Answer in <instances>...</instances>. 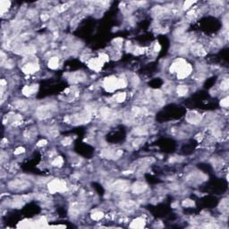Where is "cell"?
Wrapping results in <instances>:
<instances>
[{"label": "cell", "instance_id": "obj_13", "mask_svg": "<svg viewBox=\"0 0 229 229\" xmlns=\"http://www.w3.org/2000/svg\"><path fill=\"white\" fill-rule=\"evenodd\" d=\"M58 65H59V59L56 56H53L49 62V66L51 69H56L58 67Z\"/></svg>", "mask_w": 229, "mask_h": 229}, {"label": "cell", "instance_id": "obj_18", "mask_svg": "<svg viewBox=\"0 0 229 229\" xmlns=\"http://www.w3.org/2000/svg\"><path fill=\"white\" fill-rule=\"evenodd\" d=\"M220 88L222 89V90H227L228 89V80L227 79H225L222 81L221 84H220Z\"/></svg>", "mask_w": 229, "mask_h": 229}, {"label": "cell", "instance_id": "obj_9", "mask_svg": "<svg viewBox=\"0 0 229 229\" xmlns=\"http://www.w3.org/2000/svg\"><path fill=\"white\" fill-rule=\"evenodd\" d=\"M144 226H145V220H144L142 218H137L136 219H134L132 222L130 226L134 227V228H141Z\"/></svg>", "mask_w": 229, "mask_h": 229}, {"label": "cell", "instance_id": "obj_3", "mask_svg": "<svg viewBox=\"0 0 229 229\" xmlns=\"http://www.w3.org/2000/svg\"><path fill=\"white\" fill-rule=\"evenodd\" d=\"M191 72H192V67H191V65H189V64H186V65L176 74L177 78H178L179 80H184V79L187 78V77L191 74Z\"/></svg>", "mask_w": 229, "mask_h": 229}, {"label": "cell", "instance_id": "obj_20", "mask_svg": "<svg viewBox=\"0 0 229 229\" xmlns=\"http://www.w3.org/2000/svg\"><path fill=\"white\" fill-rule=\"evenodd\" d=\"M184 206H186V207H190V206H194V202L191 200H185L183 203Z\"/></svg>", "mask_w": 229, "mask_h": 229}, {"label": "cell", "instance_id": "obj_17", "mask_svg": "<svg viewBox=\"0 0 229 229\" xmlns=\"http://www.w3.org/2000/svg\"><path fill=\"white\" fill-rule=\"evenodd\" d=\"M99 58L101 60V61H102L103 63H105V62L108 61V59H109V56H108V55L106 54V53H100Z\"/></svg>", "mask_w": 229, "mask_h": 229}, {"label": "cell", "instance_id": "obj_24", "mask_svg": "<svg viewBox=\"0 0 229 229\" xmlns=\"http://www.w3.org/2000/svg\"><path fill=\"white\" fill-rule=\"evenodd\" d=\"M71 143H72V139L69 138V137L65 138V139L63 141V144H64V145H69V144H71Z\"/></svg>", "mask_w": 229, "mask_h": 229}, {"label": "cell", "instance_id": "obj_7", "mask_svg": "<svg viewBox=\"0 0 229 229\" xmlns=\"http://www.w3.org/2000/svg\"><path fill=\"white\" fill-rule=\"evenodd\" d=\"M39 69V65L35 63H28L26 64L22 68V71L24 72L25 74H32L35 73L36 71Z\"/></svg>", "mask_w": 229, "mask_h": 229}, {"label": "cell", "instance_id": "obj_16", "mask_svg": "<svg viewBox=\"0 0 229 229\" xmlns=\"http://www.w3.org/2000/svg\"><path fill=\"white\" fill-rule=\"evenodd\" d=\"M63 162H64V160L61 157H56V158H55V159L53 160L52 165L56 166H61L63 165Z\"/></svg>", "mask_w": 229, "mask_h": 229}, {"label": "cell", "instance_id": "obj_23", "mask_svg": "<svg viewBox=\"0 0 229 229\" xmlns=\"http://www.w3.org/2000/svg\"><path fill=\"white\" fill-rule=\"evenodd\" d=\"M24 148H22V147H19V148H17L15 150V155H20V154H22V153H23L24 152Z\"/></svg>", "mask_w": 229, "mask_h": 229}, {"label": "cell", "instance_id": "obj_2", "mask_svg": "<svg viewBox=\"0 0 229 229\" xmlns=\"http://www.w3.org/2000/svg\"><path fill=\"white\" fill-rule=\"evenodd\" d=\"M103 87L107 91H110V92L119 89L118 78H116L115 76H109V77L106 78L103 81Z\"/></svg>", "mask_w": 229, "mask_h": 229}, {"label": "cell", "instance_id": "obj_22", "mask_svg": "<svg viewBox=\"0 0 229 229\" xmlns=\"http://www.w3.org/2000/svg\"><path fill=\"white\" fill-rule=\"evenodd\" d=\"M220 105H221V106L222 107H227L228 106V98L226 97V98H225V99H223L222 100H221V102H220Z\"/></svg>", "mask_w": 229, "mask_h": 229}, {"label": "cell", "instance_id": "obj_19", "mask_svg": "<svg viewBox=\"0 0 229 229\" xmlns=\"http://www.w3.org/2000/svg\"><path fill=\"white\" fill-rule=\"evenodd\" d=\"M160 49H161L160 45H159V43H155L154 46H153V47H152V51H153V52H156V53H157V52H159Z\"/></svg>", "mask_w": 229, "mask_h": 229}, {"label": "cell", "instance_id": "obj_21", "mask_svg": "<svg viewBox=\"0 0 229 229\" xmlns=\"http://www.w3.org/2000/svg\"><path fill=\"white\" fill-rule=\"evenodd\" d=\"M194 4V1H186V2H184V9H189L190 7H191V6Z\"/></svg>", "mask_w": 229, "mask_h": 229}, {"label": "cell", "instance_id": "obj_10", "mask_svg": "<svg viewBox=\"0 0 229 229\" xmlns=\"http://www.w3.org/2000/svg\"><path fill=\"white\" fill-rule=\"evenodd\" d=\"M37 85H31V86H25L22 90V92L24 95L26 96H31L32 94H34L36 91H37Z\"/></svg>", "mask_w": 229, "mask_h": 229}, {"label": "cell", "instance_id": "obj_12", "mask_svg": "<svg viewBox=\"0 0 229 229\" xmlns=\"http://www.w3.org/2000/svg\"><path fill=\"white\" fill-rule=\"evenodd\" d=\"M188 87L186 85H179L176 88V93L180 96V97H183V96H185L188 93Z\"/></svg>", "mask_w": 229, "mask_h": 229}, {"label": "cell", "instance_id": "obj_6", "mask_svg": "<svg viewBox=\"0 0 229 229\" xmlns=\"http://www.w3.org/2000/svg\"><path fill=\"white\" fill-rule=\"evenodd\" d=\"M10 188L13 190H22L28 186V184L25 182V181H21V180H17L15 181V182L11 183L9 184Z\"/></svg>", "mask_w": 229, "mask_h": 229}, {"label": "cell", "instance_id": "obj_8", "mask_svg": "<svg viewBox=\"0 0 229 229\" xmlns=\"http://www.w3.org/2000/svg\"><path fill=\"white\" fill-rule=\"evenodd\" d=\"M132 191L134 192L136 194H142L143 191H145V190L147 189V185L143 183H136L134 186L132 187Z\"/></svg>", "mask_w": 229, "mask_h": 229}, {"label": "cell", "instance_id": "obj_14", "mask_svg": "<svg viewBox=\"0 0 229 229\" xmlns=\"http://www.w3.org/2000/svg\"><path fill=\"white\" fill-rule=\"evenodd\" d=\"M10 5H11V3L9 1H1V3H0V7H1V14H2V15L6 13V12H7Z\"/></svg>", "mask_w": 229, "mask_h": 229}, {"label": "cell", "instance_id": "obj_11", "mask_svg": "<svg viewBox=\"0 0 229 229\" xmlns=\"http://www.w3.org/2000/svg\"><path fill=\"white\" fill-rule=\"evenodd\" d=\"M114 101L117 102V103H122L124 102L125 100H126V94L125 92H119V93H116L114 98H113Z\"/></svg>", "mask_w": 229, "mask_h": 229}, {"label": "cell", "instance_id": "obj_1", "mask_svg": "<svg viewBox=\"0 0 229 229\" xmlns=\"http://www.w3.org/2000/svg\"><path fill=\"white\" fill-rule=\"evenodd\" d=\"M66 184L65 182L62 180H53L49 184V190L52 194H56V192H62L66 191Z\"/></svg>", "mask_w": 229, "mask_h": 229}, {"label": "cell", "instance_id": "obj_4", "mask_svg": "<svg viewBox=\"0 0 229 229\" xmlns=\"http://www.w3.org/2000/svg\"><path fill=\"white\" fill-rule=\"evenodd\" d=\"M186 120L187 122L192 125H198L201 122L202 120V116L200 114L196 113V112H190L187 116H186Z\"/></svg>", "mask_w": 229, "mask_h": 229}, {"label": "cell", "instance_id": "obj_15", "mask_svg": "<svg viewBox=\"0 0 229 229\" xmlns=\"http://www.w3.org/2000/svg\"><path fill=\"white\" fill-rule=\"evenodd\" d=\"M104 216V214L101 211H96L91 215V219L93 220H100Z\"/></svg>", "mask_w": 229, "mask_h": 229}, {"label": "cell", "instance_id": "obj_25", "mask_svg": "<svg viewBox=\"0 0 229 229\" xmlns=\"http://www.w3.org/2000/svg\"><path fill=\"white\" fill-rule=\"evenodd\" d=\"M46 144H47V141H46V140H41V141H40L37 143V146L42 147V146H45Z\"/></svg>", "mask_w": 229, "mask_h": 229}, {"label": "cell", "instance_id": "obj_5", "mask_svg": "<svg viewBox=\"0 0 229 229\" xmlns=\"http://www.w3.org/2000/svg\"><path fill=\"white\" fill-rule=\"evenodd\" d=\"M103 62L98 57V58H91L89 60L88 62V66L91 69V70H94L96 72H99L101 67L103 66Z\"/></svg>", "mask_w": 229, "mask_h": 229}]
</instances>
